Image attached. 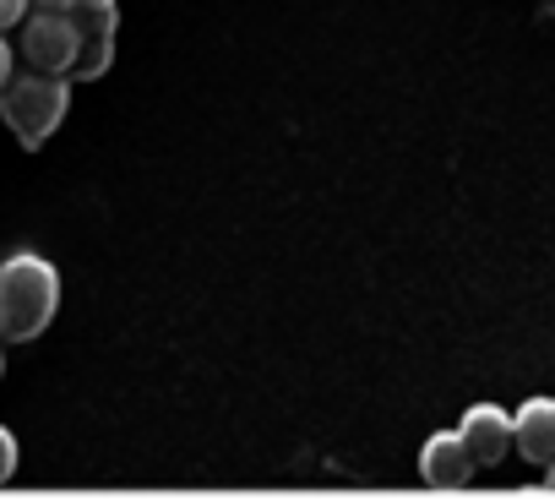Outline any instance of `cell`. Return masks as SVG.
Returning <instances> with one entry per match:
<instances>
[{
  "label": "cell",
  "instance_id": "obj_1",
  "mask_svg": "<svg viewBox=\"0 0 555 501\" xmlns=\"http://www.w3.org/2000/svg\"><path fill=\"white\" fill-rule=\"evenodd\" d=\"M61 306V273L34 257V251H17V257L0 262V338L7 344H28L55 322Z\"/></svg>",
  "mask_w": 555,
  "mask_h": 501
},
{
  "label": "cell",
  "instance_id": "obj_2",
  "mask_svg": "<svg viewBox=\"0 0 555 501\" xmlns=\"http://www.w3.org/2000/svg\"><path fill=\"white\" fill-rule=\"evenodd\" d=\"M66 104H72V88L66 77H50V72H28L0 88V115H7L23 147H44L50 131L66 120Z\"/></svg>",
  "mask_w": 555,
  "mask_h": 501
},
{
  "label": "cell",
  "instance_id": "obj_3",
  "mask_svg": "<svg viewBox=\"0 0 555 501\" xmlns=\"http://www.w3.org/2000/svg\"><path fill=\"white\" fill-rule=\"evenodd\" d=\"M77 50H82V34H77L72 12H39L34 7V17L23 23V61H28V72L72 77Z\"/></svg>",
  "mask_w": 555,
  "mask_h": 501
},
{
  "label": "cell",
  "instance_id": "obj_4",
  "mask_svg": "<svg viewBox=\"0 0 555 501\" xmlns=\"http://www.w3.org/2000/svg\"><path fill=\"white\" fill-rule=\"evenodd\" d=\"M474 468H479V458H474V447L463 441V431H436V436L425 441V452H420V479L436 485V490L468 485Z\"/></svg>",
  "mask_w": 555,
  "mask_h": 501
},
{
  "label": "cell",
  "instance_id": "obj_5",
  "mask_svg": "<svg viewBox=\"0 0 555 501\" xmlns=\"http://www.w3.org/2000/svg\"><path fill=\"white\" fill-rule=\"evenodd\" d=\"M463 441L474 447V458H479V468H490V463H501L512 447H517V420L506 414V409H495V403H474L468 414H463Z\"/></svg>",
  "mask_w": 555,
  "mask_h": 501
},
{
  "label": "cell",
  "instance_id": "obj_6",
  "mask_svg": "<svg viewBox=\"0 0 555 501\" xmlns=\"http://www.w3.org/2000/svg\"><path fill=\"white\" fill-rule=\"evenodd\" d=\"M517 452L528 463H555V398H528L517 409Z\"/></svg>",
  "mask_w": 555,
  "mask_h": 501
},
{
  "label": "cell",
  "instance_id": "obj_7",
  "mask_svg": "<svg viewBox=\"0 0 555 501\" xmlns=\"http://www.w3.org/2000/svg\"><path fill=\"white\" fill-rule=\"evenodd\" d=\"M109 61H115V34H104V39H82L72 77H77V82H93V77H104V72H109Z\"/></svg>",
  "mask_w": 555,
  "mask_h": 501
},
{
  "label": "cell",
  "instance_id": "obj_8",
  "mask_svg": "<svg viewBox=\"0 0 555 501\" xmlns=\"http://www.w3.org/2000/svg\"><path fill=\"white\" fill-rule=\"evenodd\" d=\"M72 23H77L82 39H104V34H115V7H88V0H77Z\"/></svg>",
  "mask_w": 555,
  "mask_h": 501
},
{
  "label": "cell",
  "instance_id": "obj_9",
  "mask_svg": "<svg viewBox=\"0 0 555 501\" xmlns=\"http://www.w3.org/2000/svg\"><path fill=\"white\" fill-rule=\"evenodd\" d=\"M28 7H34V0H0V34L17 28V23H28Z\"/></svg>",
  "mask_w": 555,
  "mask_h": 501
},
{
  "label": "cell",
  "instance_id": "obj_10",
  "mask_svg": "<svg viewBox=\"0 0 555 501\" xmlns=\"http://www.w3.org/2000/svg\"><path fill=\"white\" fill-rule=\"evenodd\" d=\"M12 468H17V441H12V431H0V474L12 479Z\"/></svg>",
  "mask_w": 555,
  "mask_h": 501
},
{
  "label": "cell",
  "instance_id": "obj_11",
  "mask_svg": "<svg viewBox=\"0 0 555 501\" xmlns=\"http://www.w3.org/2000/svg\"><path fill=\"white\" fill-rule=\"evenodd\" d=\"M12 66H17V61H12V44H7V39H0V88H7V82H12Z\"/></svg>",
  "mask_w": 555,
  "mask_h": 501
},
{
  "label": "cell",
  "instance_id": "obj_12",
  "mask_svg": "<svg viewBox=\"0 0 555 501\" xmlns=\"http://www.w3.org/2000/svg\"><path fill=\"white\" fill-rule=\"evenodd\" d=\"M34 7H39V12H72L77 0H34Z\"/></svg>",
  "mask_w": 555,
  "mask_h": 501
},
{
  "label": "cell",
  "instance_id": "obj_13",
  "mask_svg": "<svg viewBox=\"0 0 555 501\" xmlns=\"http://www.w3.org/2000/svg\"><path fill=\"white\" fill-rule=\"evenodd\" d=\"M544 479H550V490H555V463H550V468H544Z\"/></svg>",
  "mask_w": 555,
  "mask_h": 501
},
{
  "label": "cell",
  "instance_id": "obj_14",
  "mask_svg": "<svg viewBox=\"0 0 555 501\" xmlns=\"http://www.w3.org/2000/svg\"><path fill=\"white\" fill-rule=\"evenodd\" d=\"M88 7H115V0H88Z\"/></svg>",
  "mask_w": 555,
  "mask_h": 501
},
{
  "label": "cell",
  "instance_id": "obj_15",
  "mask_svg": "<svg viewBox=\"0 0 555 501\" xmlns=\"http://www.w3.org/2000/svg\"><path fill=\"white\" fill-rule=\"evenodd\" d=\"M0 479H7V474H0Z\"/></svg>",
  "mask_w": 555,
  "mask_h": 501
}]
</instances>
